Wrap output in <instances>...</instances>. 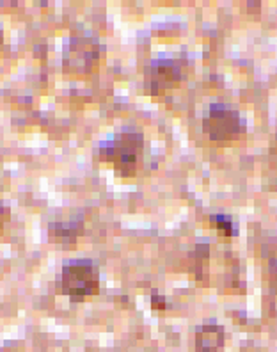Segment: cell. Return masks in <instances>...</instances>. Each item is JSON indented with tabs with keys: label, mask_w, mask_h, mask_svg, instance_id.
Here are the masks:
<instances>
[{
	"label": "cell",
	"mask_w": 277,
	"mask_h": 352,
	"mask_svg": "<svg viewBox=\"0 0 277 352\" xmlns=\"http://www.w3.org/2000/svg\"><path fill=\"white\" fill-rule=\"evenodd\" d=\"M212 224L217 228V232L224 236L236 235V224L228 217V215H212Z\"/></svg>",
	"instance_id": "ba28073f"
},
{
	"label": "cell",
	"mask_w": 277,
	"mask_h": 352,
	"mask_svg": "<svg viewBox=\"0 0 277 352\" xmlns=\"http://www.w3.org/2000/svg\"><path fill=\"white\" fill-rule=\"evenodd\" d=\"M2 39H4V36H2V30H0V45H2Z\"/></svg>",
	"instance_id": "8fae6325"
},
{
	"label": "cell",
	"mask_w": 277,
	"mask_h": 352,
	"mask_svg": "<svg viewBox=\"0 0 277 352\" xmlns=\"http://www.w3.org/2000/svg\"><path fill=\"white\" fill-rule=\"evenodd\" d=\"M184 78L181 65L175 59H155L146 69V91L151 96H158L169 89H175Z\"/></svg>",
	"instance_id": "5b68a950"
},
{
	"label": "cell",
	"mask_w": 277,
	"mask_h": 352,
	"mask_svg": "<svg viewBox=\"0 0 277 352\" xmlns=\"http://www.w3.org/2000/svg\"><path fill=\"white\" fill-rule=\"evenodd\" d=\"M84 223L82 219H69V221H56V223L48 224V233L52 239H56L59 244H73L77 242L78 236L82 235Z\"/></svg>",
	"instance_id": "52a82bcc"
},
{
	"label": "cell",
	"mask_w": 277,
	"mask_h": 352,
	"mask_svg": "<svg viewBox=\"0 0 277 352\" xmlns=\"http://www.w3.org/2000/svg\"><path fill=\"white\" fill-rule=\"evenodd\" d=\"M203 129L212 141L233 142L242 138L247 126L239 111H234L226 103H212L208 114L203 120Z\"/></svg>",
	"instance_id": "3957f363"
},
{
	"label": "cell",
	"mask_w": 277,
	"mask_h": 352,
	"mask_svg": "<svg viewBox=\"0 0 277 352\" xmlns=\"http://www.w3.org/2000/svg\"><path fill=\"white\" fill-rule=\"evenodd\" d=\"M151 306H153L155 309H164L166 308V302H164V299H160L158 296H153V301H151Z\"/></svg>",
	"instance_id": "30bf717a"
},
{
	"label": "cell",
	"mask_w": 277,
	"mask_h": 352,
	"mask_svg": "<svg viewBox=\"0 0 277 352\" xmlns=\"http://www.w3.org/2000/svg\"><path fill=\"white\" fill-rule=\"evenodd\" d=\"M196 352H219L224 345V329L215 324H206L196 329Z\"/></svg>",
	"instance_id": "8992f818"
},
{
	"label": "cell",
	"mask_w": 277,
	"mask_h": 352,
	"mask_svg": "<svg viewBox=\"0 0 277 352\" xmlns=\"http://www.w3.org/2000/svg\"><path fill=\"white\" fill-rule=\"evenodd\" d=\"M144 150V138L135 130H123L114 138L102 142L98 155L102 162H111L115 173L124 178H130L137 173L139 160Z\"/></svg>",
	"instance_id": "6da1fadb"
},
{
	"label": "cell",
	"mask_w": 277,
	"mask_h": 352,
	"mask_svg": "<svg viewBox=\"0 0 277 352\" xmlns=\"http://www.w3.org/2000/svg\"><path fill=\"white\" fill-rule=\"evenodd\" d=\"M100 59L98 41L93 36H71L64 50V66L73 74H91Z\"/></svg>",
	"instance_id": "277c9868"
},
{
	"label": "cell",
	"mask_w": 277,
	"mask_h": 352,
	"mask_svg": "<svg viewBox=\"0 0 277 352\" xmlns=\"http://www.w3.org/2000/svg\"><path fill=\"white\" fill-rule=\"evenodd\" d=\"M57 292L69 297L73 302L100 292V271L91 260H73L63 267L57 279Z\"/></svg>",
	"instance_id": "7a4b0ae2"
},
{
	"label": "cell",
	"mask_w": 277,
	"mask_h": 352,
	"mask_svg": "<svg viewBox=\"0 0 277 352\" xmlns=\"http://www.w3.org/2000/svg\"><path fill=\"white\" fill-rule=\"evenodd\" d=\"M9 219H11V208L4 201H0V233H2L5 224L9 223Z\"/></svg>",
	"instance_id": "9c48e42d"
}]
</instances>
